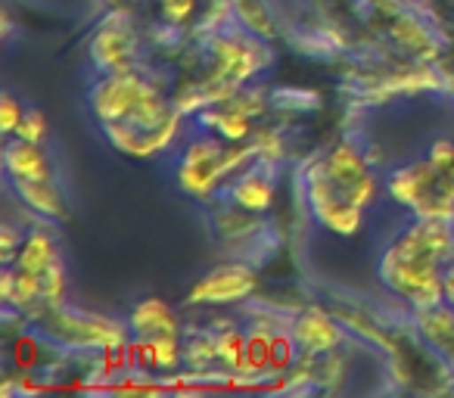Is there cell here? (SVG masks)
Segmentation results:
<instances>
[{
	"mask_svg": "<svg viewBox=\"0 0 454 398\" xmlns=\"http://www.w3.org/2000/svg\"><path fill=\"white\" fill-rule=\"evenodd\" d=\"M429 162L439 171H454V144L451 140H435L429 150Z\"/></svg>",
	"mask_w": 454,
	"mask_h": 398,
	"instance_id": "obj_12",
	"label": "cell"
},
{
	"mask_svg": "<svg viewBox=\"0 0 454 398\" xmlns=\"http://www.w3.org/2000/svg\"><path fill=\"white\" fill-rule=\"evenodd\" d=\"M255 286L253 271L247 268H218L202 284L193 286L190 302H240Z\"/></svg>",
	"mask_w": 454,
	"mask_h": 398,
	"instance_id": "obj_2",
	"label": "cell"
},
{
	"mask_svg": "<svg viewBox=\"0 0 454 398\" xmlns=\"http://www.w3.org/2000/svg\"><path fill=\"white\" fill-rule=\"evenodd\" d=\"M7 171L10 181H53V162L44 152V146L22 137H16L10 144Z\"/></svg>",
	"mask_w": 454,
	"mask_h": 398,
	"instance_id": "obj_4",
	"label": "cell"
},
{
	"mask_svg": "<svg viewBox=\"0 0 454 398\" xmlns=\"http://www.w3.org/2000/svg\"><path fill=\"white\" fill-rule=\"evenodd\" d=\"M451 224L445 218H420L392 243L389 253L383 255L380 271L392 286V293L429 311L445 302L439 265L451 259Z\"/></svg>",
	"mask_w": 454,
	"mask_h": 398,
	"instance_id": "obj_1",
	"label": "cell"
},
{
	"mask_svg": "<svg viewBox=\"0 0 454 398\" xmlns=\"http://www.w3.org/2000/svg\"><path fill=\"white\" fill-rule=\"evenodd\" d=\"M59 261V249L57 243L51 240L47 230H32L28 237H22L20 253H16V268L20 271H32V274H44L51 265Z\"/></svg>",
	"mask_w": 454,
	"mask_h": 398,
	"instance_id": "obj_6",
	"label": "cell"
},
{
	"mask_svg": "<svg viewBox=\"0 0 454 398\" xmlns=\"http://www.w3.org/2000/svg\"><path fill=\"white\" fill-rule=\"evenodd\" d=\"M22 115H26V109H20V103H16V97H4V131L7 134H16V128H20Z\"/></svg>",
	"mask_w": 454,
	"mask_h": 398,
	"instance_id": "obj_14",
	"label": "cell"
},
{
	"mask_svg": "<svg viewBox=\"0 0 454 398\" xmlns=\"http://www.w3.org/2000/svg\"><path fill=\"white\" fill-rule=\"evenodd\" d=\"M159 4H162L165 20L168 22H184L196 7V0H159Z\"/></svg>",
	"mask_w": 454,
	"mask_h": 398,
	"instance_id": "obj_13",
	"label": "cell"
},
{
	"mask_svg": "<svg viewBox=\"0 0 454 398\" xmlns=\"http://www.w3.org/2000/svg\"><path fill=\"white\" fill-rule=\"evenodd\" d=\"M202 125L218 131L224 140H243L249 134V115L243 109H215V113H206L202 115Z\"/></svg>",
	"mask_w": 454,
	"mask_h": 398,
	"instance_id": "obj_10",
	"label": "cell"
},
{
	"mask_svg": "<svg viewBox=\"0 0 454 398\" xmlns=\"http://www.w3.org/2000/svg\"><path fill=\"white\" fill-rule=\"evenodd\" d=\"M13 187L20 190L22 203L32 206L38 215L53 218V222H66V203L59 190L53 187V181H13Z\"/></svg>",
	"mask_w": 454,
	"mask_h": 398,
	"instance_id": "obj_7",
	"label": "cell"
},
{
	"mask_svg": "<svg viewBox=\"0 0 454 398\" xmlns=\"http://www.w3.org/2000/svg\"><path fill=\"white\" fill-rule=\"evenodd\" d=\"M442 299H445V305L454 311V259L448 261L445 274H442Z\"/></svg>",
	"mask_w": 454,
	"mask_h": 398,
	"instance_id": "obj_15",
	"label": "cell"
},
{
	"mask_svg": "<svg viewBox=\"0 0 454 398\" xmlns=\"http://www.w3.org/2000/svg\"><path fill=\"white\" fill-rule=\"evenodd\" d=\"M234 203L247 212H265L274 199V181L265 175V171H247L240 181L231 190Z\"/></svg>",
	"mask_w": 454,
	"mask_h": 398,
	"instance_id": "obj_8",
	"label": "cell"
},
{
	"mask_svg": "<svg viewBox=\"0 0 454 398\" xmlns=\"http://www.w3.org/2000/svg\"><path fill=\"white\" fill-rule=\"evenodd\" d=\"M16 137L35 140V144H44V137H47V119L38 113V109H26V115H22L20 128H16Z\"/></svg>",
	"mask_w": 454,
	"mask_h": 398,
	"instance_id": "obj_11",
	"label": "cell"
},
{
	"mask_svg": "<svg viewBox=\"0 0 454 398\" xmlns=\"http://www.w3.org/2000/svg\"><path fill=\"white\" fill-rule=\"evenodd\" d=\"M293 336L296 342L305 348L309 355H321V352H333L342 342V330L333 324V317L321 308H309L296 317L293 324Z\"/></svg>",
	"mask_w": 454,
	"mask_h": 398,
	"instance_id": "obj_3",
	"label": "cell"
},
{
	"mask_svg": "<svg viewBox=\"0 0 454 398\" xmlns=\"http://www.w3.org/2000/svg\"><path fill=\"white\" fill-rule=\"evenodd\" d=\"M131 327L137 330V336L156 339V336L177 333V330H181V321H177V315L162 302V299H144V302L134 308Z\"/></svg>",
	"mask_w": 454,
	"mask_h": 398,
	"instance_id": "obj_5",
	"label": "cell"
},
{
	"mask_svg": "<svg viewBox=\"0 0 454 398\" xmlns=\"http://www.w3.org/2000/svg\"><path fill=\"white\" fill-rule=\"evenodd\" d=\"M128 53H131V44H128L125 35L115 32V28H103L94 38V59H97V66H103L106 72H125Z\"/></svg>",
	"mask_w": 454,
	"mask_h": 398,
	"instance_id": "obj_9",
	"label": "cell"
}]
</instances>
